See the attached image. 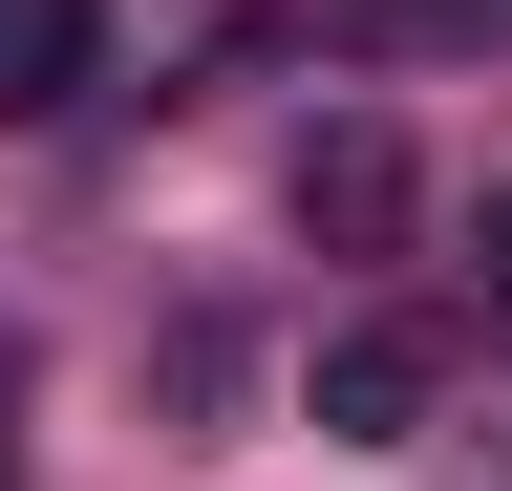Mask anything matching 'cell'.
I'll return each instance as SVG.
<instances>
[{
  "label": "cell",
  "instance_id": "obj_1",
  "mask_svg": "<svg viewBox=\"0 0 512 491\" xmlns=\"http://www.w3.org/2000/svg\"><path fill=\"white\" fill-rule=\"evenodd\" d=\"M427 406H448V321H342L299 363V427H320V449H406Z\"/></svg>",
  "mask_w": 512,
  "mask_h": 491
},
{
  "label": "cell",
  "instance_id": "obj_2",
  "mask_svg": "<svg viewBox=\"0 0 512 491\" xmlns=\"http://www.w3.org/2000/svg\"><path fill=\"white\" fill-rule=\"evenodd\" d=\"M491 0H256L235 65H470Z\"/></svg>",
  "mask_w": 512,
  "mask_h": 491
},
{
  "label": "cell",
  "instance_id": "obj_3",
  "mask_svg": "<svg viewBox=\"0 0 512 491\" xmlns=\"http://www.w3.org/2000/svg\"><path fill=\"white\" fill-rule=\"evenodd\" d=\"M299 235L320 257H384V235H406V129H363V107L299 129Z\"/></svg>",
  "mask_w": 512,
  "mask_h": 491
},
{
  "label": "cell",
  "instance_id": "obj_4",
  "mask_svg": "<svg viewBox=\"0 0 512 491\" xmlns=\"http://www.w3.org/2000/svg\"><path fill=\"white\" fill-rule=\"evenodd\" d=\"M86 86H107V0H0V129H43Z\"/></svg>",
  "mask_w": 512,
  "mask_h": 491
},
{
  "label": "cell",
  "instance_id": "obj_5",
  "mask_svg": "<svg viewBox=\"0 0 512 491\" xmlns=\"http://www.w3.org/2000/svg\"><path fill=\"white\" fill-rule=\"evenodd\" d=\"M470 299H512V193H491V214H470Z\"/></svg>",
  "mask_w": 512,
  "mask_h": 491
}]
</instances>
